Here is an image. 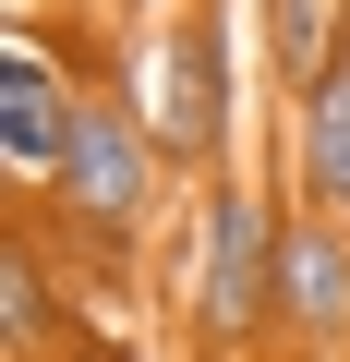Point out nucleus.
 Returning a JSON list of instances; mask_svg holds the SVG:
<instances>
[{"mask_svg": "<svg viewBox=\"0 0 350 362\" xmlns=\"http://www.w3.org/2000/svg\"><path fill=\"white\" fill-rule=\"evenodd\" d=\"M278 230H290V194H278L266 169L194 181V206L169 218L157 290H169V326L194 338V362L278 350Z\"/></svg>", "mask_w": 350, "mask_h": 362, "instance_id": "1", "label": "nucleus"}, {"mask_svg": "<svg viewBox=\"0 0 350 362\" xmlns=\"http://www.w3.org/2000/svg\"><path fill=\"white\" fill-rule=\"evenodd\" d=\"M194 206V181L169 169V145H157V121L133 109V85H97L85 97V121H73V157H61V181L25 206L85 278H121L145 242H169V218Z\"/></svg>", "mask_w": 350, "mask_h": 362, "instance_id": "2", "label": "nucleus"}, {"mask_svg": "<svg viewBox=\"0 0 350 362\" xmlns=\"http://www.w3.org/2000/svg\"><path fill=\"white\" fill-rule=\"evenodd\" d=\"M133 109L157 121V145H169L182 181L254 169V157H242V37H230V0H169V13L145 25Z\"/></svg>", "mask_w": 350, "mask_h": 362, "instance_id": "3", "label": "nucleus"}, {"mask_svg": "<svg viewBox=\"0 0 350 362\" xmlns=\"http://www.w3.org/2000/svg\"><path fill=\"white\" fill-rule=\"evenodd\" d=\"M97 85H109V73H97L49 13L0 37V169H13V206H37L49 181H61L73 121H85V97H97Z\"/></svg>", "mask_w": 350, "mask_h": 362, "instance_id": "4", "label": "nucleus"}, {"mask_svg": "<svg viewBox=\"0 0 350 362\" xmlns=\"http://www.w3.org/2000/svg\"><path fill=\"white\" fill-rule=\"evenodd\" d=\"M278 350L350 362V230L314 206H290V230H278Z\"/></svg>", "mask_w": 350, "mask_h": 362, "instance_id": "5", "label": "nucleus"}, {"mask_svg": "<svg viewBox=\"0 0 350 362\" xmlns=\"http://www.w3.org/2000/svg\"><path fill=\"white\" fill-rule=\"evenodd\" d=\"M290 206H314V218L350 230V73L290 109Z\"/></svg>", "mask_w": 350, "mask_h": 362, "instance_id": "6", "label": "nucleus"}, {"mask_svg": "<svg viewBox=\"0 0 350 362\" xmlns=\"http://www.w3.org/2000/svg\"><path fill=\"white\" fill-rule=\"evenodd\" d=\"M49 362H145V350H133V338H121V326H73V338H61V350H49Z\"/></svg>", "mask_w": 350, "mask_h": 362, "instance_id": "7", "label": "nucleus"}, {"mask_svg": "<svg viewBox=\"0 0 350 362\" xmlns=\"http://www.w3.org/2000/svg\"><path fill=\"white\" fill-rule=\"evenodd\" d=\"M242 362H302V350H242Z\"/></svg>", "mask_w": 350, "mask_h": 362, "instance_id": "8", "label": "nucleus"}]
</instances>
